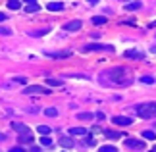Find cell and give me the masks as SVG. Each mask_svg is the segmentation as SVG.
<instances>
[{
	"mask_svg": "<svg viewBox=\"0 0 156 152\" xmlns=\"http://www.w3.org/2000/svg\"><path fill=\"white\" fill-rule=\"evenodd\" d=\"M141 83H145V85H152V83H154V77H152V75H143V77H141Z\"/></svg>",
	"mask_w": 156,
	"mask_h": 152,
	"instance_id": "obj_21",
	"label": "cell"
},
{
	"mask_svg": "<svg viewBox=\"0 0 156 152\" xmlns=\"http://www.w3.org/2000/svg\"><path fill=\"white\" fill-rule=\"evenodd\" d=\"M81 25H83V23L79 19H73V21H68V23H66L64 29H66V31H79Z\"/></svg>",
	"mask_w": 156,
	"mask_h": 152,
	"instance_id": "obj_8",
	"label": "cell"
},
{
	"mask_svg": "<svg viewBox=\"0 0 156 152\" xmlns=\"http://www.w3.org/2000/svg\"><path fill=\"white\" fill-rule=\"evenodd\" d=\"M104 135H106L108 139H112V141H116V139L123 137V135H119V133H116V131H104Z\"/></svg>",
	"mask_w": 156,
	"mask_h": 152,
	"instance_id": "obj_17",
	"label": "cell"
},
{
	"mask_svg": "<svg viewBox=\"0 0 156 152\" xmlns=\"http://www.w3.org/2000/svg\"><path fill=\"white\" fill-rule=\"evenodd\" d=\"M46 85H48V87H60V85H62V81H60V79H46Z\"/></svg>",
	"mask_w": 156,
	"mask_h": 152,
	"instance_id": "obj_19",
	"label": "cell"
},
{
	"mask_svg": "<svg viewBox=\"0 0 156 152\" xmlns=\"http://www.w3.org/2000/svg\"><path fill=\"white\" fill-rule=\"evenodd\" d=\"M125 58H137V60H143V54H141V52H135V50H127V52H125Z\"/></svg>",
	"mask_w": 156,
	"mask_h": 152,
	"instance_id": "obj_14",
	"label": "cell"
},
{
	"mask_svg": "<svg viewBox=\"0 0 156 152\" xmlns=\"http://www.w3.org/2000/svg\"><path fill=\"white\" fill-rule=\"evenodd\" d=\"M41 144H44V147H50V144H52V139H50V137H41Z\"/></svg>",
	"mask_w": 156,
	"mask_h": 152,
	"instance_id": "obj_25",
	"label": "cell"
},
{
	"mask_svg": "<svg viewBox=\"0 0 156 152\" xmlns=\"http://www.w3.org/2000/svg\"><path fill=\"white\" fill-rule=\"evenodd\" d=\"M77 118H79V119H93V114L83 112V114H77Z\"/></svg>",
	"mask_w": 156,
	"mask_h": 152,
	"instance_id": "obj_26",
	"label": "cell"
},
{
	"mask_svg": "<svg viewBox=\"0 0 156 152\" xmlns=\"http://www.w3.org/2000/svg\"><path fill=\"white\" fill-rule=\"evenodd\" d=\"M17 141H20L21 144H27V143H33V133L31 131H23V133H20V137H17Z\"/></svg>",
	"mask_w": 156,
	"mask_h": 152,
	"instance_id": "obj_7",
	"label": "cell"
},
{
	"mask_svg": "<svg viewBox=\"0 0 156 152\" xmlns=\"http://www.w3.org/2000/svg\"><path fill=\"white\" fill-rule=\"evenodd\" d=\"M50 12H60L64 10V2H48V6H46Z\"/></svg>",
	"mask_w": 156,
	"mask_h": 152,
	"instance_id": "obj_10",
	"label": "cell"
},
{
	"mask_svg": "<svg viewBox=\"0 0 156 152\" xmlns=\"http://www.w3.org/2000/svg\"><path fill=\"white\" fill-rule=\"evenodd\" d=\"M37 131L41 133V135H48V133H50V127H48V125H39Z\"/></svg>",
	"mask_w": 156,
	"mask_h": 152,
	"instance_id": "obj_23",
	"label": "cell"
},
{
	"mask_svg": "<svg viewBox=\"0 0 156 152\" xmlns=\"http://www.w3.org/2000/svg\"><path fill=\"white\" fill-rule=\"evenodd\" d=\"M0 35H12V31H10V29H6V27H2V25H0Z\"/></svg>",
	"mask_w": 156,
	"mask_h": 152,
	"instance_id": "obj_28",
	"label": "cell"
},
{
	"mask_svg": "<svg viewBox=\"0 0 156 152\" xmlns=\"http://www.w3.org/2000/svg\"><path fill=\"white\" fill-rule=\"evenodd\" d=\"M12 127H14V129H16L17 133H23V131H27V127L23 125V123H17V121H14V123H12Z\"/></svg>",
	"mask_w": 156,
	"mask_h": 152,
	"instance_id": "obj_18",
	"label": "cell"
},
{
	"mask_svg": "<svg viewBox=\"0 0 156 152\" xmlns=\"http://www.w3.org/2000/svg\"><path fill=\"white\" fill-rule=\"evenodd\" d=\"M104 75L110 79L112 85H119V87H123V85H129L131 81H133V79L127 75L125 68H114V69H110V71H106Z\"/></svg>",
	"mask_w": 156,
	"mask_h": 152,
	"instance_id": "obj_1",
	"label": "cell"
},
{
	"mask_svg": "<svg viewBox=\"0 0 156 152\" xmlns=\"http://www.w3.org/2000/svg\"><path fill=\"white\" fill-rule=\"evenodd\" d=\"M112 123L114 125H119V127H125V125H131V123H133V119L127 118V115H114V118H112Z\"/></svg>",
	"mask_w": 156,
	"mask_h": 152,
	"instance_id": "obj_5",
	"label": "cell"
},
{
	"mask_svg": "<svg viewBox=\"0 0 156 152\" xmlns=\"http://www.w3.org/2000/svg\"><path fill=\"white\" fill-rule=\"evenodd\" d=\"M69 135H87V129H85V127H71V129H69Z\"/></svg>",
	"mask_w": 156,
	"mask_h": 152,
	"instance_id": "obj_11",
	"label": "cell"
},
{
	"mask_svg": "<svg viewBox=\"0 0 156 152\" xmlns=\"http://www.w3.org/2000/svg\"><path fill=\"white\" fill-rule=\"evenodd\" d=\"M125 147H127V148H135V150H143L147 144H145V141H137V139H125Z\"/></svg>",
	"mask_w": 156,
	"mask_h": 152,
	"instance_id": "obj_6",
	"label": "cell"
},
{
	"mask_svg": "<svg viewBox=\"0 0 156 152\" xmlns=\"http://www.w3.org/2000/svg\"><path fill=\"white\" fill-rule=\"evenodd\" d=\"M93 23H94V25H104V23H106V17L104 16H94L93 17Z\"/></svg>",
	"mask_w": 156,
	"mask_h": 152,
	"instance_id": "obj_16",
	"label": "cell"
},
{
	"mask_svg": "<svg viewBox=\"0 0 156 152\" xmlns=\"http://www.w3.org/2000/svg\"><path fill=\"white\" fill-rule=\"evenodd\" d=\"M14 81H16V83H21V85H23V83H25V77H14Z\"/></svg>",
	"mask_w": 156,
	"mask_h": 152,
	"instance_id": "obj_31",
	"label": "cell"
},
{
	"mask_svg": "<svg viewBox=\"0 0 156 152\" xmlns=\"http://www.w3.org/2000/svg\"><path fill=\"white\" fill-rule=\"evenodd\" d=\"M8 152H25V150H23L21 147H14V148H10Z\"/></svg>",
	"mask_w": 156,
	"mask_h": 152,
	"instance_id": "obj_30",
	"label": "cell"
},
{
	"mask_svg": "<svg viewBox=\"0 0 156 152\" xmlns=\"http://www.w3.org/2000/svg\"><path fill=\"white\" fill-rule=\"evenodd\" d=\"M137 115L143 119H151L156 118V102H147V104H139L137 106Z\"/></svg>",
	"mask_w": 156,
	"mask_h": 152,
	"instance_id": "obj_2",
	"label": "cell"
},
{
	"mask_svg": "<svg viewBox=\"0 0 156 152\" xmlns=\"http://www.w3.org/2000/svg\"><path fill=\"white\" fill-rule=\"evenodd\" d=\"M39 10H41V6H39V2H35V0H29L27 6H25L27 14H35V12H39Z\"/></svg>",
	"mask_w": 156,
	"mask_h": 152,
	"instance_id": "obj_9",
	"label": "cell"
},
{
	"mask_svg": "<svg viewBox=\"0 0 156 152\" xmlns=\"http://www.w3.org/2000/svg\"><path fill=\"white\" fill-rule=\"evenodd\" d=\"M60 144H62L64 148H71V147H73V141H71L69 137H62V139H60Z\"/></svg>",
	"mask_w": 156,
	"mask_h": 152,
	"instance_id": "obj_12",
	"label": "cell"
},
{
	"mask_svg": "<svg viewBox=\"0 0 156 152\" xmlns=\"http://www.w3.org/2000/svg\"><path fill=\"white\" fill-rule=\"evenodd\" d=\"M85 52H93V50H106V52H114V46L110 44H85L83 46Z\"/></svg>",
	"mask_w": 156,
	"mask_h": 152,
	"instance_id": "obj_3",
	"label": "cell"
},
{
	"mask_svg": "<svg viewBox=\"0 0 156 152\" xmlns=\"http://www.w3.org/2000/svg\"><path fill=\"white\" fill-rule=\"evenodd\" d=\"M44 114L48 115V118H56V115H58V110H56V108H46Z\"/></svg>",
	"mask_w": 156,
	"mask_h": 152,
	"instance_id": "obj_22",
	"label": "cell"
},
{
	"mask_svg": "<svg viewBox=\"0 0 156 152\" xmlns=\"http://www.w3.org/2000/svg\"><path fill=\"white\" fill-rule=\"evenodd\" d=\"M143 137H145L147 141H154V139H156V133L154 131H143Z\"/></svg>",
	"mask_w": 156,
	"mask_h": 152,
	"instance_id": "obj_20",
	"label": "cell"
},
{
	"mask_svg": "<svg viewBox=\"0 0 156 152\" xmlns=\"http://www.w3.org/2000/svg\"><path fill=\"white\" fill-rule=\"evenodd\" d=\"M98 152H118V148L116 147H100Z\"/></svg>",
	"mask_w": 156,
	"mask_h": 152,
	"instance_id": "obj_27",
	"label": "cell"
},
{
	"mask_svg": "<svg viewBox=\"0 0 156 152\" xmlns=\"http://www.w3.org/2000/svg\"><path fill=\"white\" fill-rule=\"evenodd\" d=\"M50 90L41 87V85H33V87H27L25 90H23V94H48Z\"/></svg>",
	"mask_w": 156,
	"mask_h": 152,
	"instance_id": "obj_4",
	"label": "cell"
},
{
	"mask_svg": "<svg viewBox=\"0 0 156 152\" xmlns=\"http://www.w3.org/2000/svg\"><path fill=\"white\" fill-rule=\"evenodd\" d=\"M152 152H156V144H154V148H152Z\"/></svg>",
	"mask_w": 156,
	"mask_h": 152,
	"instance_id": "obj_34",
	"label": "cell"
},
{
	"mask_svg": "<svg viewBox=\"0 0 156 152\" xmlns=\"http://www.w3.org/2000/svg\"><path fill=\"white\" fill-rule=\"evenodd\" d=\"M4 139H6V135H2V133H0V141H4Z\"/></svg>",
	"mask_w": 156,
	"mask_h": 152,
	"instance_id": "obj_33",
	"label": "cell"
},
{
	"mask_svg": "<svg viewBox=\"0 0 156 152\" xmlns=\"http://www.w3.org/2000/svg\"><path fill=\"white\" fill-rule=\"evenodd\" d=\"M44 33H48V29H41V31H35L31 35H35V37H39V35H44Z\"/></svg>",
	"mask_w": 156,
	"mask_h": 152,
	"instance_id": "obj_29",
	"label": "cell"
},
{
	"mask_svg": "<svg viewBox=\"0 0 156 152\" xmlns=\"http://www.w3.org/2000/svg\"><path fill=\"white\" fill-rule=\"evenodd\" d=\"M141 2H129V4H125V10H129V12H135V10H139L141 8Z\"/></svg>",
	"mask_w": 156,
	"mask_h": 152,
	"instance_id": "obj_13",
	"label": "cell"
},
{
	"mask_svg": "<svg viewBox=\"0 0 156 152\" xmlns=\"http://www.w3.org/2000/svg\"><path fill=\"white\" fill-rule=\"evenodd\" d=\"M8 8L10 10H20L21 8V2H20V0H10V2H8Z\"/></svg>",
	"mask_w": 156,
	"mask_h": 152,
	"instance_id": "obj_15",
	"label": "cell"
},
{
	"mask_svg": "<svg viewBox=\"0 0 156 152\" xmlns=\"http://www.w3.org/2000/svg\"><path fill=\"white\" fill-rule=\"evenodd\" d=\"M69 54H71V52L66 50V52H56V54H50V56H52V58H68Z\"/></svg>",
	"mask_w": 156,
	"mask_h": 152,
	"instance_id": "obj_24",
	"label": "cell"
},
{
	"mask_svg": "<svg viewBox=\"0 0 156 152\" xmlns=\"http://www.w3.org/2000/svg\"><path fill=\"white\" fill-rule=\"evenodd\" d=\"M6 17H8V14H2V12H0V21H4Z\"/></svg>",
	"mask_w": 156,
	"mask_h": 152,
	"instance_id": "obj_32",
	"label": "cell"
}]
</instances>
